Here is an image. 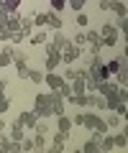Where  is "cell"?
<instances>
[{
	"mask_svg": "<svg viewBox=\"0 0 128 153\" xmlns=\"http://www.w3.org/2000/svg\"><path fill=\"white\" fill-rule=\"evenodd\" d=\"M10 38H13V31L3 23V26H0V44H10Z\"/></svg>",
	"mask_w": 128,
	"mask_h": 153,
	"instance_id": "29",
	"label": "cell"
},
{
	"mask_svg": "<svg viewBox=\"0 0 128 153\" xmlns=\"http://www.w3.org/2000/svg\"><path fill=\"white\" fill-rule=\"evenodd\" d=\"M61 26H64V23H61V16L56 10H51L49 16H46V28H49V31H61Z\"/></svg>",
	"mask_w": 128,
	"mask_h": 153,
	"instance_id": "13",
	"label": "cell"
},
{
	"mask_svg": "<svg viewBox=\"0 0 128 153\" xmlns=\"http://www.w3.org/2000/svg\"><path fill=\"white\" fill-rule=\"evenodd\" d=\"M21 146H23V151H26V153H34V135H26L21 140Z\"/></svg>",
	"mask_w": 128,
	"mask_h": 153,
	"instance_id": "36",
	"label": "cell"
},
{
	"mask_svg": "<svg viewBox=\"0 0 128 153\" xmlns=\"http://www.w3.org/2000/svg\"><path fill=\"white\" fill-rule=\"evenodd\" d=\"M3 3H5L10 10H18V5H21V0H3Z\"/></svg>",
	"mask_w": 128,
	"mask_h": 153,
	"instance_id": "45",
	"label": "cell"
},
{
	"mask_svg": "<svg viewBox=\"0 0 128 153\" xmlns=\"http://www.w3.org/2000/svg\"><path fill=\"white\" fill-rule=\"evenodd\" d=\"M110 13H115L118 18H123V16H128V5L123 3V0H110V8H108Z\"/></svg>",
	"mask_w": 128,
	"mask_h": 153,
	"instance_id": "15",
	"label": "cell"
},
{
	"mask_svg": "<svg viewBox=\"0 0 128 153\" xmlns=\"http://www.w3.org/2000/svg\"><path fill=\"white\" fill-rule=\"evenodd\" d=\"M49 97H51V107H54V117H59V115H67V100L61 97V92L59 89H51L49 92Z\"/></svg>",
	"mask_w": 128,
	"mask_h": 153,
	"instance_id": "7",
	"label": "cell"
},
{
	"mask_svg": "<svg viewBox=\"0 0 128 153\" xmlns=\"http://www.w3.org/2000/svg\"><path fill=\"white\" fill-rule=\"evenodd\" d=\"M74 23H77L79 28H87V23H90L87 13H82V10H79V13H77V18H74Z\"/></svg>",
	"mask_w": 128,
	"mask_h": 153,
	"instance_id": "39",
	"label": "cell"
},
{
	"mask_svg": "<svg viewBox=\"0 0 128 153\" xmlns=\"http://www.w3.org/2000/svg\"><path fill=\"white\" fill-rule=\"evenodd\" d=\"M26 59H28V56L23 54L21 49H16V54H13V64H16V69H23V66H28V64H26Z\"/></svg>",
	"mask_w": 128,
	"mask_h": 153,
	"instance_id": "24",
	"label": "cell"
},
{
	"mask_svg": "<svg viewBox=\"0 0 128 153\" xmlns=\"http://www.w3.org/2000/svg\"><path fill=\"white\" fill-rule=\"evenodd\" d=\"M10 110V100L5 97V92H0V115H5Z\"/></svg>",
	"mask_w": 128,
	"mask_h": 153,
	"instance_id": "34",
	"label": "cell"
},
{
	"mask_svg": "<svg viewBox=\"0 0 128 153\" xmlns=\"http://www.w3.org/2000/svg\"><path fill=\"white\" fill-rule=\"evenodd\" d=\"M118 26L115 23H103L100 28V36H103V49H113V46L118 44Z\"/></svg>",
	"mask_w": 128,
	"mask_h": 153,
	"instance_id": "4",
	"label": "cell"
},
{
	"mask_svg": "<svg viewBox=\"0 0 128 153\" xmlns=\"http://www.w3.org/2000/svg\"><path fill=\"white\" fill-rule=\"evenodd\" d=\"M72 41H74L77 46H82V49H85V46H87V31H82V33H74V38H72Z\"/></svg>",
	"mask_w": 128,
	"mask_h": 153,
	"instance_id": "35",
	"label": "cell"
},
{
	"mask_svg": "<svg viewBox=\"0 0 128 153\" xmlns=\"http://www.w3.org/2000/svg\"><path fill=\"white\" fill-rule=\"evenodd\" d=\"M8 128H10V125H8V123H5V115H0V133H5Z\"/></svg>",
	"mask_w": 128,
	"mask_h": 153,
	"instance_id": "46",
	"label": "cell"
},
{
	"mask_svg": "<svg viewBox=\"0 0 128 153\" xmlns=\"http://www.w3.org/2000/svg\"><path fill=\"white\" fill-rule=\"evenodd\" d=\"M10 146V135H5V133H0V148Z\"/></svg>",
	"mask_w": 128,
	"mask_h": 153,
	"instance_id": "44",
	"label": "cell"
},
{
	"mask_svg": "<svg viewBox=\"0 0 128 153\" xmlns=\"http://www.w3.org/2000/svg\"><path fill=\"white\" fill-rule=\"evenodd\" d=\"M49 130H51L49 120H46V117H41V120L36 123V130H34V133H41V135H49Z\"/></svg>",
	"mask_w": 128,
	"mask_h": 153,
	"instance_id": "28",
	"label": "cell"
},
{
	"mask_svg": "<svg viewBox=\"0 0 128 153\" xmlns=\"http://www.w3.org/2000/svg\"><path fill=\"white\" fill-rule=\"evenodd\" d=\"M46 16H49V13H36L34 16V26L36 28H46Z\"/></svg>",
	"mask_w": 128,
	"mask_h": 153,
	"instance_id": "33",
	"label": "cell"
},
{
	"mask_svg": "<svg viewBox=\"0 0 128 153\" xmlns=\"http://www.w3.org/2000/svg\"><path fill=\"white\" fill-rule=\"evenodd\" d=\"M67 140H69V133H61V130H56L54 135H51V146H54L59 153H64V148H67Z\"/></svg>",
	"mask_w": 128,
	"mask_h": 153,
	"instance_id": "11",
	"label": "cell"
},
{
	"mask_svg": "<svg viewBox=\"0 0 128 153\" xmlns=\"http://www.w3.org/2000/svg\"><path fill=\"white\" fill-rule=\"evenodd\" d=\"M123 56H126V54H123ZM126 64H128V56H126Z\"/></svg>",
	"mask_w": 128,
	"mask_h": 153,
	"instance_id": "53",
	"label": "cell"
},
{
	"mask_svg": "<svg viewBox=\"0 0 128 153\" xmlns=\"http://www.w3.org/2000/svg\"><path fill=\"white\" fill-rule=\"evenodd\" d=\"M8 89V79H3V76H0V92H5Z\"/></svg>",
	"mask_w": 128,
	"mask_h": 153,
	"instance_id": "48",
	"label": "cell"
},
{
	"mask_svg": "<svg viewBox=\"0 0 128 153\" xmlns=\"http://www.w3.org/2000/svg\"><path fill=\"white\" fill-rule=\"evenodd\" d=\"M72 153H85V151H72Z\"/></svg>",
	"mask_w": 128,
	"mask_h": 153,
	"instance_id": "52",
	"label": "cell"
},
{
	"mask_svg": "<svg viewBox=\"0 0 128 153\" xmlns=\"http://www.w3.org/2000/svg\"><path fill=\"white\" fill-rule=\"evenodd\" d=\"M10 13H13V10L5 5V3H3V0H0V26H3V23L8 21V16H10Z\"/></svg>",
	"mask_w": 128,
	"mask_h": 153,
	"instance_id": "32",
	"label": "cell"
},
{
	"mask_svg": "<svg viewBox=\"0 0 128 153\" xmlns=\"http://www.w3.org/2000/svg\"><path fill=\"white\" fill-rule=\"evenodd\" d=\"M82 54H85V49H82V46H77L72 38H69L67 44H64V49H61V64H64V66L74 64L77 59H82Z\"/></svg>",
	"mask_w": 128,
	"mask_h": 153,
	"instance_id": "2",
	"label": "cell"
},
{
	"mask_svg": "<svg viewBox=\"0 0 128 153\" xmlns=\"http://www.w3.org/2000/svg\"><path fill=\"white\" fill-rule=\"evenodd\" d=\"M123 54L128 56V38H126V44H123Z\"/></svg>",
	"mask_w": 128,
	"mask_h": 153,
	"instance_id": "50",
	"label": "cell"
},
{
	"mask_svg": "<svg viewBox=\"0 0 128 153\" xmlns=\"http://www.w3.org/2000/svg\"><path fill=\"white\" fill-rule=\"evenodd\" d=\"M69 38H67V33H61V31H51V44L56 46V49H64V44H67Z\"/></svg>",
	"mask_w": 128,
	"mask_h": 153,
	"instance_id": "20",
	"label": "cell"
},
{
	"mask_svg": "<svg viewBox=\"0 0 128 153\" xmlns=\"http://www.w3.org/2000/svg\"><path fill=\"white\" fill-rule=\"evenodd\" d=\"M46 46V56H44V64H46V71H54L56 66L61 64V49H56L54 44H44Z\"/></svg>",
	"mask_w": 128,
	"mask_h": 153,
	"instance_id": "5",
	"label": "cell"
},
{
	"mask_svg": "<svg viewBox=\"0 0 128 153\" xmlns=\"http://www.w3.org/2000/svg\"><path fill=\"white\" fill-rule=\"evenodd\" d=\"M118 102H128V87H118Z\"/></svg>",
	"mask_w": 128,
	"mask_h": 153,
	"instance_id": "43",
	"label": "cell"
},
{
	"mask_svg": "<svg viewBox=\"0 0 128 153\" xmlns=\"http://www.w3.org/2000/svg\"><path fill=\"white\" fill-rule=\"evenodd\" d=\"M72 117H69V115H59V117H56V130H61V133H72Z\"/></svg>",
	"mask_w": 128,
	"mask_h": 153,
	"instance_id": "16",
	"label": "cell"
},
{
	"mask_svg": "<svg viewBox=\"0 0 128 153\" xmlns=\"http://www.w3.org/2000/svg\"><path fill=\"white\" fill-rule=\"evenodd\" d=\"M77 69H72V64H67V69H64V79H67V82H74V79H77Z\"/></svg>",
	"mask_w": 128,
	"mask_h": 153,
	"instance_id": "38",
	"label": "cell"
},
{
	"mask_svg": "<svg viewBox=\"0 0 128 153\" xmlns=\"http://www.w3.org/2000/svg\"><path fill=\"white\" fill-rule=\"evenodd\" d=\"M28 82H34V84H44V82H46V74H44V71H39V69H31Z\"/></svg>",
	"mask_w": 128,
	"mask_h": 153,
	"instance_id": "27",
	"label": "cell"
},
{
	"mask_svg": "<svg viewBox=\"0 0 128 153\" xmlns=\"http://www.w3.org/2000/svg\"><path fill=\"white\" fill-rule=\"evenodd\" d=\"M100 146H103V153H110L113 148H115V138L105 133V135H103V140H100Z\"/></svg>",
	"mask_w": 128,
	"mask_h": 153,
	"instance_id": "25",
	"label": "cell"
},
{
	"mask_svg": "<svg viewBox=\"0 0 128 153\" xmlns=\"http://www.w3.org/2000/svg\"><path fill=\"white\" fill-rule=\"evenodd\" d=\"M34 16H36V13H28V16H21V31L23 33H26V38H31V36H34Z\"/></svg>",
	"mask_w": 128,
	"mask_h": 153,
	"instance_id": "12",
	"label": "cell"
},
{
	"mask_svg": "<svg viewBox=\"0 0 128 153\" xmlns=\"http://www.w3.org/2000/svg\"><path fill=\"white\" fill-rule=\"evenodd\" d=\"M72 123H74V125H79V128H85V112H74L72 115Z\"/></svg>",
	"mask_w": 128,
	"mask_h": 153,
	"instance_id": "42",
	"label": "cell"
},
{
	"mask_svg": "<svg viewBox=\"0 0 128 153\" xmlns=\"http://www.w3.org/2000/svg\"><path fill=\"white\" fill-rule=\"evenodd\" d=\"M105 66H108V71H110V76H115L118 71H121V59H118V56H115V59H108Z\"/></svg>",
	"mask_w": 128,
	"mask_h": 153,
	"instance_id": "26",
	"label": "cell"
},
{
	"mask_svg": "<svg viewBox=\"0 0 128 153\" xmlns=\"http://www.w3.org/2000/svg\"><path fill=\"white\" fill-rule=\"evenodd\" d=\"M31 44H34V46H44V44H49V28H41V31H36L34 36H31Z\"/></svg>",
	"mask_w": 128,
	"mask_h": 153,
	"instance_id": "17",
	"label": "cell"
},
{
	"mask_svg": "<svg viewBox=\"0 0 128 153\" xmlns=\"http://www.w3.org/2000/svg\"><path fill=\"white\" fill-rule=\"evenodd\" d=\"M5 26H8V28H10V31H13V33H16V31H21V16H18V13H16V10H13V13H10V16H8V21H5Z\"/></svg>",
	"mask_w": 128,
	"mask_h": 153,
	"instance_id": "21",
	"label": "cell"
},
{
	"mask_svg": "<svg viewBox=\"0 0 128 153\" xmlns=\"http://www.w3.org/2000/svg\"><path fill=\"white\" fill-rule=\"evenodd\" d=\"M13 54H16V46L13 44H3L0 46V69H5V66L13 64Z\"/></svg>",
	"mask_w": 128,
	"mask_h": 153,
	"instance_id": "8",
	"label": "cell"
},
{
	"mask_svg": "<svg viewBox=\"0 0 128 153\" xmlns=\"http://www.w3.org/2000/svg\"><path fill=\"white\" fill-rule=\"evenodd\" d=\"M123 123H128V110H126V112H123Z\"/></svg>",
	"mask_w": 128,
	"mask_h": 153,
	"instance_id": "51",
	"label": "cell"
},
{
	"mask_svg": "<svg viewBox=\"0 0 128 153\" xmlns=\"http://www.w3.org/2000/svg\"><path fill=\"white\" fill-rule=\"evenodd\" d=\"M49 5H51V10L61 13V10H67V0H49Z\"/></svg>",
	"mask_w": 128,
	"mask_h": 153,
	"instance_id": "31",
	"label": "cell"
},
{
	"mask_svg": "<svg viewBox=\"0 0 128 153\" xmlns=\"http://www.w3.org/2000/svg\"><path fill=\"white\" fill-rule=\"evenodd\" d=\"M85 3H87V0H67V8H72L74 13H79L85 8Z\"/></svg>",
	"mask_w": 128,
	"mask_h": 153,
	"instance_id": "37",
	"label": "cell"
},
{
	"mask_svg": "<svg viewBox=\"0 0 128 153\" xmlns=\"http://www.w3.org/2000/svg\"><path fill=\"white\" fill-rule=\"evenodd\" d=\"M118 31L123 33V38H128V16H123V18H118Z\"/></svg>",
	"mask_w": 128,
	"mask_h": 153,
	"instance_id": "30",
	"label": "cell"
},
{
	"mask_svg": "<svg viewBox=\"0 0 128 153\" xmlns=\"http://www.w3.org/2000/svg\"><path fill=\"white\" fill-rule=\"evenodd\" d=\"M41 117H39V112L36 110H23L21 115H18V123H21L26 130H36V123H39Z\"/></svg>",
	"mask_w": 128,
	"mask_h": 153,
	"instance_id": "6",
	"label": "cell"
},
{
	"mask_svg": "<svg viewBox=\"0 0 128 153\" xmlns=\"http://www.w3.org/2000/svg\"><path fill=\"white\" fill-rule=\"evenodd\" d=\"M115 138V148H128V138L123 135V133H118V135H113Z\"/></svg>",
	"mask_w": 128,
	"mask_h": 153,
	"instance_id": "41",
	"label": "cell"
},
{
	"mask_svg": "<svg viewBox=\"0 0 128 153\" xmlns=\"http://www.w3.org/2000/svg\"><path fill=\"white\" fill-rule=\"evenodd\" d=\"M82 151H85V153H103V146H100V140L87 138V140L82 143Z\"/></svg>",
	"mask_w": 128,
	"mask_h": 153,
	"instance_id": "19",
	"label": "cell"
},
{
	"mask_svg": "<svg viewBox=\"0 0 128 153\" xmlns=\"http://www.w3.org/2000/svg\"><path fill=\"white\" fill-rule=\"evenodd\" d=\"M85 128H87V130H97V133H103V135L110 130V128H108V120L97 115V110H87V112H85Z\"/></svg>",
	"mask_w": 128,
	"mask_h": 153,
	"instance_id": "1",
	"label": "cell"
},
{
	"mask_svg": "<svg viewBox=\"0 0 128 153\" xmlns=\"http://www.w3.org/2000/svg\"><path fill=\"white\" fill-rule=\"evenodd\" d=\"M87 44H90V49L103 51V36H100V31H90V28H87Z\"/></svg>",
	"mask_w": 128,
	"mask_h": 153,
	"instance_id": "14",
	"label": "cell"
},
{
	"mask_svg": "<svg viewBox=\"0 0 128 153\" xmlns=\"http://www.w3.org/2000/svg\"><path fill=\"white\" fill-rule=\"evenodd\" d=\"M34 110L39 112V117H46V120L54 115V107H51L49 92H46V94H36V97H34Z\"/></svg>",
	"mask_w": 128,
	"mask_h": 153,
	"instance_id": "3",
	"label": "cell"
},
{
	"mask_svg": "<svg viewBox=\"0 0 128 153\" xmlns=\"http://www.w3.org/2000/svg\"><path fill=\"white\" fill-rule=\"evenodd\" d=\"M126 151H128V148H126Z\"/></svg>",
	"mask_w": 128,
	"mask_h": 153,
	"instance_id": "54",
	"label": "cell"
},
{
	"mask_svg": "<svg viewBox=\"0 0 128 153\" xmlns=\"http://www.w3.org/2000/svg\"><path fill=\"white\" fill-rule=\"evenodd\" d=\"M46 138H49V135H41V133L34 135V153H46V148H49Z\"/></svg>",
	"mask_w": 128,
	"mask_h": 153,
	"instance_id": "18",
	"label": "cell"
},
{
	"mask_svg": "<svg viewBox=\"0 0 128 153\" xmlns=\"http://www.w3.org/2000/svg\"><path fill=\"white\" fill-rule=\"evenodd\" d=\"M72 89H74V94H85V92H87V82H85V76H77V79H74Z\"/></svg>",
	"mask_w": 128,
	"mask_h": 153,
	"instance_id": "23",
	"label": "cell"
},
{
	"mask_svg": "<svg viewBox=\"0 0 128 153\" xmlns=\"http://www.w3.org/2000/svg\"><path fill=\"white\" fill-rule=\"evenodd\" d=\"M121 133H123V135H126V138H128V123H126V125H123V128H121Z\"/></svg>",
	"mask_w": 128,
	"mask_h": 153,
	"instance_id": "49",
	"label": "cell"
},
{
	"mask_svg": "<svg viewBox=\"0 0 128 153\" xmlns=\"http://www.w3.org/2000/svg\"><path fill=\"white\" fill-rule=\"evenodd\" d=\"M97 5H100V10H108L110 8V0H97Z\"/></svg>",
	"mask_w": 128,
	"mask_h": 153,
	"instance_id": "47",
	"label": "cell"
},
{
	"mask_svg": "<svg viewBox=\"0 0 128 153\" xmlns=\"http://www.w3.org/2000/svg\"><path fill=\"white\" fill-rule=\"evenodd\" d=\"M67 82V79H64V74H54V71H46V87L49 89H61V84Z\"/></svg>",
	"mask_w": 128,
	"mask_h": 153,
	"instance_id": "10",
	"label": "cell"
},
{
	"mask_svg": "<svg viewBox=\"0 0 128 153\" xmlns=\"http://www.w3.org/2000/svg\"><path fill=\"white\" fill-rule=\"evenodd\" d=\"M26 133H28V130H26V128H23L18 120H13V123H10V128H8V135H10V140H18V143L26 138Z\"/></svg>",
	"mask_w": 128,
	"mask_h": 153,
	"instance_id": "9",
	"label": "cell"
},
{
	"mask_svg": "<svg viewBox=\"0 0 128 153\" xmlns=\"http://www.w3.org/2000/svg\"><path fill=\"white\" fill-rule=\"evenodd\" d=\"M23 41H26V33H23V31H16V33H13V38H10L13 46H21Z\"/></svg>",
	"mask_w": 128,
	"mask_h": 153,
	"instance_id": "40",
	"label": "cell"
},
{
	"mask_svg": "<svg viewBox=\"0 0 128 153\" xmlns=\"http://www.w3.org/2000/svg\"><path fill=\"white\" fill-rule=\"evenodd\" d=\"M108 128H110V130H118V128H121V123H123V117L118 112H108Z\"/></svg>",
	"mask_w": 128,
	"mask_h": 153,
	"instance_id": "22",
	"label": "cell"
}]
</instances>
